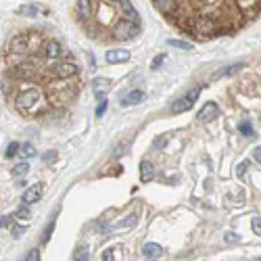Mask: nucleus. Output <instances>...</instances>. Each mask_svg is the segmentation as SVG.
Listing matches in <instances>:
<instances>
[{
	"label": "nucleus",
	"mask_w": 261,
	"mask_h": 261,
	"mask_svg": "<svg viewBox=\"0 0 261 261\" xmlns=\"http://www.w3.org/2000/svg\"><path fill=\"white\" fill-rule=\"evenodd\" d=\"M40 103H42V92L38 88H27L17 96V109L21 113H34Z\"/></svg>",
	"instance_id": "nucleus-1"
},
{
	"label": "nucleus",
	"mask_w": 261,
	"mask_h": 261,
	"mask_svg": "<svg viewBox=\"0 0 261 261\" xmlns=\"http://www.w3.org/2000/svg\"><path fill=\"white\" fill-rule=\"evenodd\" d=\"M198 94H200V88L196 86V88H193V90H190L188 94H184V96H180L178 100H174V103H172V107H169V111H172L174 115L188 111V109L195 105V100L198 98Z\"/></svg>",
	"instance_id": "nucleus-2"
},
{
	"label": "nucleus",
	"mask_w": 261,
	"mask_h": 261,
	"mask_svg": "<svg viewBox=\"0 0 261 261\" xmlns=\"http://www.w3.org/2000/svg\"><path fill=\"white\" fill-rule=\"evenodd\" d=\"M77 71H79V67H77V63H73V61H63V63H55V65H53V75H55L57 79L73 77V75H77Z\"/></svg>",
	"instance_id": "nucleus-3"
},
{
	"label": "nucleus",
	"mask_w": 261,
	"mask_h": 261,
	"mask_svg": "<svg viewBox=\"0 0 261 261\" xmlns=\"http://www.w3.org/2000/svg\"><path fill=\"white\" fill-rule=\"evenodd\" d=\"M217 34V29H215V23L211 21L209 17H203V19H198V21L195 23V36L200 38V40H205V38H211Z\"/></svg>",
	"instance_id": "nucleus-4"
},
{
	"label": "nucleus",
	"mask_w": 261,
	"mask_h": 261,
	"mask_svg": "<svg viewBox=\"0 0 261 261\" xmlns=\"http://www.w3.org/2000/svg\"><path fill=\"white\" fill-rule=\"evenodd\" d=\"M138 34V23H134V21H124L117 25V29H115V36L119 38V40H132L134 36Z\"/></svg>",
	"instance_id": "nucleus-5"
},
{
	"label": "nucleus",
	"mask_w": 261,
	"mask_h": 261,
	"mask_svg": "<svg viewBox=\"0 0 261 261\" xmlns=\"http://www.w3.org/2000/svg\"><path fill=\"white\" fill-rule=\"evenodd\" d=\"M42 55H44V59H48V61H55V59H59L63 55V46L59 42H55V40H50V42L44 44Z\"/></svg>",
	"instance_id": "nucleus-6"
},
{
	"label": "nucleus",
	"mask_w": 261,
	"mask_h": 261,
	"mask_svg": "<svg viewBox=\"0 0 261 261\" xmlns=\"http://www.w3.org/2000/svg\"><path fill=\"white\" fill-rule=\"evenodd\" d=\"M119 6H122V17H126V21H134V23H140V15L138 11L132 6L130 0H119Z\"/></svg>",
	"instance_id": "nucleus-7"
},
{
	"label": "nucleus",
	"mask_w": 261,
	"mask_h": 261,
	"mask_svg": "<svg viewBox=\"0 0 261 261\" xmlns=\"http://www.w3.org/2000/svg\"><path fill=\"white\" fill-rule=\"evenodd\" d=\"M11 50L13 53H25V50H29V34H17L11 40Z\"/></svg>",
	"instance_id": "nucleus-8"
},
{
	"label": "nucleus",
	"mask_w": 261,
	"mask_h": 261,
	"mask_svg": "<svg viewBox=\"0 0 261 261\" xmlns=\"http://www.w3.org/2000/svg\"><path fill=\"white\" fill-rule=\"evenodd\" d=\"M40 196H42V186L36 184V186L25 190L21 200H23V205H34V203H38V200H40Z\"/></svg>",
	"instance_id": "nucleus-9"
},
{
	"label": "nucleus",
	"mask_w": 261,
	"mask_h": 261,
	"mask_svg": "<svg viewBox=\"0 0 261 261\" xmlns=\"http://www.w3.org/2000/svg\"><path fill=\"white\" fill-rule=\"evenodd\" d=\"M219 113V107L215 103H207L203 109L198 111V119L200 122H211V119H215Z\"/></svg>",
	"instance_id": "nucleus-10"
},
{
	"label": "nucleus",
	"mask_w": 261,
	"mask_h": 261,
	"mask_svg": "<svg viewBox=\"0 0 261 261\" xmlns=\"http://www.w3.org/2000/svg\"><path fill=\"white\" fill-rule=\"evenodd\" d=\"M128 59H130V50H124V48H115V50H109L107 53L109 63H124Z\"/></svg>",
	"instance_id": "nucleus-11"
},
{
	"label": "nucleus",
	"mask_w": 261,
	"mask_h": 261,
	"mask_svg": "<svg viewBox=\"0 0 261 261\" xmlns=\"http://www.w3.org/2000/svg\"><path fill=\"white\" fill-rule=\"evenodd\" d=\"M109 88H111V82H109V79H105V77L94 79V84H92V90H94V94H96L98 98H103V94L107 92Z\"/></svg>",
	"instance_id": "nucleus-12"
},
{
	"label": "nucleus",
	"mask_w": 261,
	"mask_h": 261,
	"mask_svg": "<svg viewBox=\"0 0 261 261\" xmlns=\"http://www.w3.org/2000/svg\"><path fill=\"white\" fill-rule=\"evenodd\" d=\"M155 178V167L150 165L148 161H142L140 163V180L146 184V182H150V180Z\"/></svg>",
	"instance_id": "nucleus-13"
},
{
	"label": "nucleus",
	"mask_w": 261,
	"mask_h": 261,
	"mask_svg": "<svg viewBox=\"0 0 261 261\" xmlns=\"http://www.w3.org/2000/svg\"><path fill=\"white\" fill-rule=\"evenodd\" d=\"M38 13H46V8L38 6V4H23L19 8V15L21 17H38Z\"/></svg>",
	"instance_id": "nucleus-14"
},
{
	"label": "nucleus",
	"mask_w": 261,
	"mask_h": 261,
	"mask_svg": "<svg viewBox=\"0 0 261 261\" xmlns=\"http://www.w3.org/2000/svg\"><path fill=\"white\" fill-rule=\"evenodd\" d=\"M142 98H144L142 90H132V92H130V94H126V96L122 98V105H124V107H130V105H138Z\"/></svg>",
	"instance_id": "nucleus-15"
},
{
	"label": "nucleus",
	"mask_w": 261,
	"mask_h": 261,
	"mask_svg": "<svg viewBox=\"0 0 261 261\" xmlns=\"http://www.w3.org/2000/svg\"><path fill=\"white\" fill-rule=\"evenodd\" d=\"M136 222H138V215L136 213H132V215H128L126 219H119V222H115L111 228L113 230H122V228H132V226H136Z\"/></svg>",
	"instance_id": "nucleus-16"
},
{
	"label": "nucleus",
	"mask_w": 261,
	"mask_h": 261,
	"mask_svg": "<svg viewBox=\"0 0 261 261\" xmlns=\"http://www.w3.org/2000/svg\"><path fill=\"white\" fill-rule=\"evenodd\" d=\"M90 11H92V4H90V0H79L77 2V15L82 19H88L90 17Z\"/></svg>",
	"instance_id": "nucleus-17"
},
{
	"label": "nucleus",
	"mask_w": 261,
	"mask_h": 261,
	"mask_svg": "<svg viewBox=\"0 0 261 261\" xmlns=\"http://www.w3.org/2000/svg\"><path fill=\"white\" fill-rule=\"evenodd\" d=\"M142 253L146 257H157V255H161V245H157V243H146L144 249H142Z\"/></svg>",
	"instance_id": "nucleus-18"
},
{
	"label": "nucleus",
	"mask_w": 261,
	"mask_h": 261,
	"mask_svg": "<svg viewBox=\"0 0 261 261\" xmlns=\"http://www.w3.org/2000/svg\"><path fill=\"white\" fill-rule=\"evenodd\" d=\"M153 2L161 13H172L174 11V0H153Z\"/></svg>",
	"instance_id": "nucleus-19"
},
{
	"label": "nucleus",
	"mask_w": 261,
	"mask_h": 261,
	"mask_svg": "<svg viewBox=\"0 0 261 261\" xmlns=\"http://www.w3.org/2000/svg\"><path fill=\"white\" fill-rule=\"evenodd\" d=\"M243 67V63H234V65H230L228 69H222V71H217L215 75H213V79H219V77H226V75H232V73H236L238 69Z\"/></svg>",
	"instance_id": "nucleus-20"
},
{
	"label": "nucleus",
	"mask_w": 261,
	"mask_h": 261,
	"mask_svg": "<svg viewBox=\"0 0 261 261\" xmlns=\"http://www.w3.org/2000/svg\"><path fill=\"white\" fill-rule=\"evenodd\" d=\"M167 44L174 46V48H180V50H193V44H190V42H182V40H172V38H169Z\"/></svg>",
	"instance_id": "nucleus-21"
},
{
	"label": "nucleus",
	"mask_w": 261,
	"mask_h": 261,
	"mask_svg": "<svg viewBox=\"0 0 261 261\" xmlns=\"http://www.w3.org/2000/svg\"><path fill=\"white\" fill-rule=\"evenodd\" d=\"M88 259H90V253H88V249H84V247H79L73 253V261H88Z\"/></svg>",
	"instance_id": "nucleus-22"
},
{
	"label": "nucleus",
	"mask_w": 261,
	"mask_h": 261,
	"mask_svg": "<svg viewBox=\"0 0 261 261\" xmlns=\"http://www.w3.org/2000/svg\"><path fill=\"white\" fill-rule=\"evenodd\" d=\"M19 155H21L23 159H29V157L36 155V148H34L32 144H21V150H19Z\"/></svg>",
	"instance_id": "nucleus-23"
},
{
	"label": "nucleus",
	"mask_w": 261,
	"mask_h": 261,
	"mask_svg": "<svg viewBox=\"0 0 261 261\" xmlns=\"http://www.w3.org/2000/svg\"><path fill=\"white\" fill-rule=\"evenodd\" d=\"M27 172H29V165H27V163H19V165L13 167V176H15V178H19V176L23 178Z\"/></svg>",
	"instance_id": "nucleus-24"
},
{
	"label": "nucleus",
	"mask_w": 261,
	"mask_h": 261,
	"mask_svg": "<svg viewBox=\"0 0 261 261\" xmlns=\"http://www.w3.org/2000/svg\"><path fill=\"white\" fill-rule=\"evenodd\" d=\"M238 130H240V132H243L245 136H251V134H253V128H251V122H249V119H245V122H240Z\"/></svg>",
	"instance_id": "nucleus-25"
},
{
	"label": "nucleus",
	"mask_w": 261,
	"mask_h": 261,
	"mask_svg": "<svg viewBox=\"0 0 261 261\" xmlns=\"http://www.w3.org/2000/svg\"><path fill=\"white\" fill-rule=\"evenodd\" d=\"M19 150H21V146H19V142H11V144H8V148H6V157L8 159H11V157H15L17 153H19Z\"/></svg>",
	"instance_id": "nucleus-26"
},
{
	"label": "nucleus",
	"mask_w": 261,
	"mask_h": 261,
	"mask_svg": "<svg viewBox=\"0 0 261 261\" xmlns=\"http://www.w3.org/2000/svg\"><path fill=\"white\" fill-rule=\"evenodd\" d=\"M29 205H23V207H19V211H17V217L19 219H29V215H32V213H29V209H27Z\"/></svg>",
	"instance_id": "nucleus-27"
},
{
	"label": "nucleus",
	"mask_w": 261,
	"mask_h": 261,
	"mask_svg": "<svg viewBox=\"0 0 261 261\" xmlns=\"http://www.w3.org/2000/svg\"><path fill=\"white\" fill-rule=\"evenodd\" d=\"M53 230H55V222H50V224L46 226V230H44V236H42L44 243H48V240H50V234H53Z\"/></svg>",
	"instance_id": "nucleus-28"
},
{
	"label": "nucleus",
	"mask_w": 261,
	"mask_h": 261,
	"mask_svg": "<svg viewBox=\"0 0 261 261\" xmlns=\"http://www.w3.org/2000/svg\"><path fill=\"white\" fill-rule=\"evenodd\" d=\"M25 261H40V253H38V249H29V253H27Z\"/></svg>",
	"instance_id": "nucleus-29"
},
{
	"label": "nucleus",
	"mask_w": 261,
	"mask_h": 261,
	"mask_svg": "<svg viewBox=\"0 0 261 261\" xmlns=\"http://www.w3.org/2000/svg\"><path fill=\"white\" fill-rule=\"evenodd\" d=\"M107 111V98H100V103H98V107H96V115L100 117Z\"/></svg>",
	"instance_id": "nucleus-30"
},
{
	"label": "nucleus",
	"mask_w": 261,
	"mask_h": 261,
	"mask_svg": "<svg viewBox=\"0 0 261 261\" xmlns=\"http://www.w3.org/2000/svg\"><path fill=\"white\" fill-rule=\"evenodd\" d=\"M13 224V215H2V219H0V226L2 228H11Z\"/></svg>",
	"instance_id": "nucleus-31"
},
{
	"label": "nucleus",
	"mask_w": 261,
	"mask_h": 261,
	"mask_svg": "<svg viewBox=\"0 0 261 261\" xmlns=\"http://www.w3.org/2000/svg\"><path fill=\"white\" fill-rule=\"evenodd\" d=\"M100 259H103V261H113V249H105L103 255H100Z\"/></svg>",
	"instance_id": "nucleus-32"
},
{
	"label": "nucleus",
	"mask_w": 261,
	"mask_h": 261,
	"mask_svg": "<svg viewBox=\"0 0 261 261\" xmlns=\"http://www.w3.org/2000/svg\"><path fill=\"white\" fill-rule=\"evenodd\" d=\"M251 226H253L255 234H259V236H261V219H259V217H253V224H251Z\"/></svg>",
	"instance_id": "nucleus-33"
},
{
	"label": "nucleus",
	"mask_w": 261,
	"mask_h": 261,
	"mask_svg": "<svg viewBox=\"0 0 261 261\" xmlns=\"http://www.w3.org/2000/svg\"><path fill=\"white\" fill-rule=\"evenodd\" d=\"M42 159H44V163H50V161H55V159H57V153H55V150H48Z\"/></svg>",
	"instance_id": "nucleus-34"
},
{
	"label": "nucleus",
	"mask_w": 261,
	"mask_h": 261,
	"mask_svg": "<svg viewBox=\"0 0 261 261\" xmlns=\"http://www.w3.org/2000/svg\"><path fill=\"white\" fill-rule=\"evenodd\" d=\"M163 61H165V57H163V55H159V57L155 59V61H153V69H159Z\"/></svg>",
	"instance_id": "nucleus-35"
},
{
	"label": "nucleus",
	"mask_w": 261,
	"mask_h": 261,
	"mask_svg": "<svg viewBox=\"0 0 261 261\" xmlns=\"http://www.w3.org/2000/svg\"><path fill=\"white\" fill-rule=\"evenodd\" d=\"M247 167H249V163H247V161H243V163H240V165L236 167V174H238V176H243V174H245V169H247Z\"/></svg>",
	"instance_id": "nucleus-36"
},
{
	"label": "nucleus",
	"mask_w": 261,
	"mask_h": 261,
	"mask_svg": "<svg viewBox=\"0 0 261 261\" xmlns=\"http://www.w3.org/2000/svg\"><path fill=\"white\" fill-rule=\"evenodd\" d=\"M23 232H25V228H13V236H15V238H21Z\"/></svg>",
	"instance_id": "nucleus-37"
},
{
	"label": "nucleus",
	"mask_w": 261,
	"mask_h": 261,
	"mask_svg": "<svg viewBox=\"0 0 261 261\" xmlns=\"http://www.w3.org/2000/svg\"><path fill=\"white\" fill-rule=\"evenodd\" d=\"M253 159H255L257 163H261V146H257V148L253 150Z\"/></svg>",
	"instance_id": "nucleus-38"
},
{
	"label": "nucleus",
	"mask_w": 261,
	"mask_h": 261,
	"mask_svg": "<svg viewBox=\"0 0 261 261\" xmlns=\"http://www.w3.org/2000/svg\"><path fill=\"white\" fill-rule=\"evenodd\" d=\"M226 240H228V243H236L238 236H236L234 232H226Z\"/></svg>",
	"instance_id": "nucleus-39"
},
{
	"label": "nucleus",
	"mask_w": 261,
	"mask_h": 261,
	"mask_svg": "<svg viewBox=\"0 0 261 261\" xmlns=\"http://www.w3.org/2000/svg\"><path fill=\"white\" fill-rule=\"evenodd\" d=\"M111 2H119V0H111Z\"/></svg>",
	"instance_id": "nucleus-40"
}]
</instances>
